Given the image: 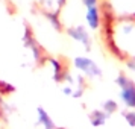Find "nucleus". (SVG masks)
Here are the masks:
<instances>
[{
    "label": "nucleus",
    "instance_id": "f257e3e1",
    "mask_svg": "<svg viewBox=\"0 0 135 129\" xmlns=\"http://www.w3.org/2000/svg\"><path fill=\"white\" fill-rule=\"evenodd\" d=\"M38 61V46L27 21L11 0H0V88H14L25 71L37 67Z\"/></svg>",
    "mask_w": 135,
    "mask_h": 129
},
{
    "label": "nucleus",
    "instance_id": "f03ea898",
    "mask_svg": "<svg viewBox=\"0 0 135 129\" xmlns=\"http://www.w3.org/2000/svg\"><path fill=\"white\" fill-rule=\"evenodd\" d=\"M123 99L129 106H135V88H129L126 91H123Z\"/></svg>",
    "mask_w": 135,
    "mask_h": 129
},
{
    "label": "nucleus",
    "instance_id": "7ed1b4c3",
    "mask_svg": "<svg viewBox=\"0 0 135 129\" xmlns=\"http://www.w3.org/2000/svg\"><path fill=\"white\" fill-rule=\"evenodd\" d=\"M0 129H5V118H3V111H2V105H0Z\"/></svg>",
    "mask_w": 135,
    "mask_h": 129
}]
</instances>
